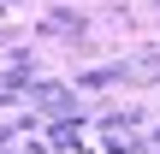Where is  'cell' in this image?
Segmentation results:
<instances>
[{
  "instance_id": "1",
  "label": "cell",
  "mask_w": 160,
  "mask_h": 154,
  "mask_svg": "<svg viewBox=\"0 0 160 154\" xmlns=\"http://www.w3.org/2000/svg\"><path fill=\"white\" fill-rule=\"evenodd\" d=\"M154 6H160V0H154Z\"/></svg>"
}]
</instances>
